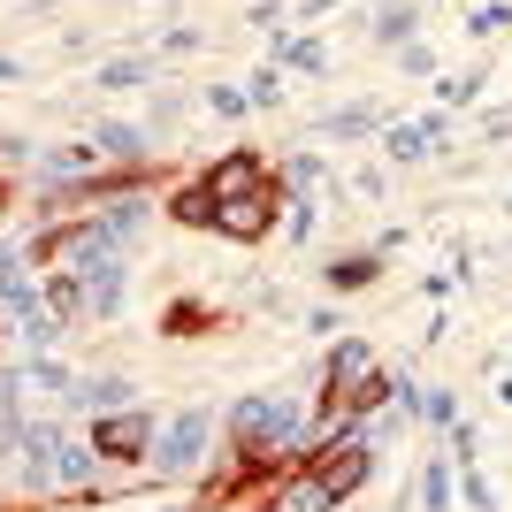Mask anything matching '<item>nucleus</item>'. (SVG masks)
Masks as SVG:
<instances>
[{"label": "nucleus", "mask_w": 512, "mask_h": 512, "mask_svg": "<svg viewBox=\"0 0 512 512\" xmlns=\"http://www.w3.org/2000/svg\"><path fill=\"white\" fill-rule=\"evenodd\" d=\"M314 459V398H291V390H245L230 406V467L253 482V474H283Z\"/></svg>", "instance_id": "obj_1"}, {"label": "nucleus", "mask_w": 512, "mask_h": 512, "mask_svg": "<svg viewBox=\"0 0 512 512\" xmlns=\"http://www.w3.org/2000/svg\"><path fill=\"white\" fill-rule=\"evenodd\" d=\"M16 482L23 497H85L92 482H100V459H92V444H77V436H62V428H23L16 444Z\"/></svg>", "instance_id": "obj_2"}, {"label": "nucleus", "mask_w": 512, "mask_h": 512, "mask_svg": "<svg viewBox=\"0 0 512 512\" xmlns=\"http://www.w3.org/2000/svg\"><path fill=\"white\" fill-rule=\"evenodd\" d=\"M375 467H383V459H375V444H367L360 421H344L337 436H321L314 459H306V474H314V482L337 497V505H344L352 490H367V482H375Z\"/></svg>", "instance_id": "obj_3"}, {"label": "nucleus", "mask_w": 512, "mask_h": 512, "mask_svg": "<svg viewBox=\"0 0 512 512\" xmlns=\"http://www.w3.org/2000/svg\"><path fill=\"white\" fill-rule=\"evenodd\" d=\"M207 444H214V413L207 406H184V413H169V421L153 428L146 467L161 474V482H184V474L207 467Z\"/></svg>", "instance_id": "obj_4"}, {"label": "nucleus", "mask_w": 512, "mask_h": 512, "mask_svg": "<svg viewBox=\"0 0 512 512\" xmlns=\"http://www.w3.org/2000/svg\"><path fill=\"white\" fill-rule=\"evenodd\" d=\"M283 184H260V192H237V199H214V214H207V230L214 237H230V245H260V237L283 222Z\"/></svg>", "instance_id": "obj_5"}, {"label": "nucleus", "mask_w": 512, "mask_h": 512, "mask_svg": "<svg viewBox=\"0 0 512 512\" xmlns=\"http://www.w3.org/2000/svg\"><path fill=\"white\" fill-rule=\"evenodd\" d=\"M153 413L146 406H123V413H100V428H92V459L100 467H146V451H153Z\"/></svg>", "instance_id": "obj_6"}, {"label": "nucleus", "mask_w": 512, "mask_h": 512, "mask_svg": "<svg viewBox=\"0 0 512 512\" xmlns=\"http://www.w3.org/2000/svg\"><path fill=\"white\" fill-rule=\"evenodd\" d=\"M444 130H451L444 107H428V115H406V123H390V130H383V153L398 161V169H413V161H428V153L444 146Z\"/></svg>", "instance_id": "obj_7"}, {"label": "nucleus", "mask_w": 512, "mask_h": 512, "mask_svg": "<svg viewBox=\"0 0 512 512\" xmlns=\"http://www.w3.org/2000/svg\"><path fill=\"white\" fill-rule=\"evenodd\" d=\"M260 184H276L260 153H222V161L199 176V192H207V199H237V192H260Z\"/></svg>", "instance_id": "obj_8"}, {"label": "nucleus", "mask_w": 512, "mask_h": 512, "mask_svg": "<svg viewBox=\"0 0 512 512\" xmlns=\"http://www.w3.org/2000/svg\"><path fill=\"white\" fill-rule=\"evenodd\" d=\"M146 214H153V199L138 192V184H130V192H115V199H100V214H92V222H100L107 237H115V245H138V237H146Z\"/></svg>", "instance_id": "obj_9"}, {"label": "nucleus", "mask_w": 512, "mask_h": 512, "mask_svg": "<svg viewBox=\"0 0 512 512\" xmlns=\"http://www.w3.org/2000/svg\"><path fill=\"white\" fill-rule=\"evenodd\" d=\"M92 153L100 161H115V169H146V123H100L92 130Z\"/></svg>", "instance_id": "obj_10"}, {"label": "nucleus", "mask_w": 512, "mask_h": 512, "mask_svg": "<svg viewBox=\"0 0 512 512\" xmlns=\"http://www.w3.org/2000/svg\"><path fill=\"white\" fill-rule=\"evenodd\" d=\"M321 283H329V291H375V283H383V253H375V245H367V253H337L329 260V268H321Z\"/></svg>", "instance_id": "obj_11"}, {"label": "nucleus", "mask_w": 512, "mask_h": 512, "mask_svg": "<svg viewBox=\"0 0 512 512\" xmlns=\"http://www.w3.org/2000/svg\"><path fill=\"white\" fill-rule=\"evenodd\" d=\"M321 138H375V130H390V107L383 100H352V107H337V115H321Z\"/></svg>", "instance_id": "obj_12"}, {"label": "nucleus", "mask_w": 512, "mask_h": 512, "mask_svg": "<svg viewBox=\"0 0 512 512\" xmlns=\"http://www.w3.org/2000/svg\"><path fill=\"white\" fill-rule=\"evenodd\" d=\"M367 39L383 46V54H398V46L421 39V0H383V16H375V31Z\"/></svg>", "instance_id": "obj_13"}, {"label": "nucleus", "mask_w": 512, "mask_h": 512, "mask_svg": "<svg viewBox=\"0 0 512 512\" xmlns=\"http://www.w3.org/2000/svg\"><path fill=\"white\" fill-rule=\"evenodd\" d=\"M62 406H92V413H123V406H138V390L123 383V375H92V383H69V398Z\"/></svg>", "instance_id": "obj_14"}, {"label": "nucleus", "mask_w": 512, "mask_h": 512, "mask_svg": "<svg viewBox=\"0 0 512 512\" xmlns=\"http://www.w3.org/2000/svg\"><path fill=\"white\" fill-rule=\"evenodd\" d=\"M31 169H39L46 184H77V176L100 169V153L92 146H46V153H31Z\"/></svg>", "instance_id": "obj_15"}, {"label": "nucleus", "mask_w": 512, "mask_h": 512, "mask_svg": "<svg viewBox=\"0 0 512 512\" xmlns=\"http://www.w3.org/2000/svg\"><path fill=\"white\" fill-rule=\"evenodd\" d=\"M451 497H459V467H451V451H428V467H421V512H451Z\"/></svg>", "instance_id": "obj_16"}, {"label": "nucleus", "mask_w": 512, "mask_h": 512, "mask_svg": "<svg viewBox=\"0 0 512 512\" xmlns=\"http://www.w3.org/2000/svg\"><path fill=\"white\" fill-rule=\"evenodd\" d=\"M276 69H299V77H321V69H329V46H321L314 31H299V39H276Z\"/></svg>", "instance_id": "obj_17"}, {"label": "nucleus", "mask_w": 512, "mask_h": 512, "mask_svg": "<svg viewBox=\"0 0 512 512\" xmlns=\"http://www.w3.org/2000/svg\"><path fill=\"white\" fill-rule=\"evenodd\" d=\"M92 85H100V92H138V85H153V62H146V54H115V62H100Z\"/></svg>", "instance_id": "obj_18"}, {"label": "nucleus", "mask_w": 512, "mask_h": 512, "mask_svg": "<svg viewBox=\"0 0 512 512\" xmlns=\"http://www.w3.org/2000/svg\"><path fill=\"white\" fill-rule=\"evenodd\" d=\"M482 92H490V69H459V77H444V85H436V107H474L482 100Z\"/></svg>", "instance_id": "obj_19"}, {"label": "nucleus", "mask_w": 512, "mask_h": 512, "mask_svg": "<svg viewBox=\"0 0 512 512\" xmlns=\"http://www.w3.org/2000/svg\"><path fill=\"white\" fill-rule=\"evenodd\" d=\"M413 421H421L428 436H451V428H459V398H451V390H421V406H413Z\"/></svg>", "instance_id": "obj_20"}, {"label": "nucleus", "mask_w": 512, "mask_h": 512, "mask_svg": "<svg viewBox=\"0 0 512 512\" xmlns=\"http://www.w3.org/2000/svg\"><path fill=\"white\" fill-rule=\"evenodd\" d=\"M169 214H176V222H192V230H207V214H214V199L199 192V176H192V184H176V192H169Z\"/></svg>", "instance_id": "obj_21"}, {"label": "nucleus", "mask_w": 512, "mask_h": 512, "mask_svg": "<svg viewBox=\"0 0 512 512\" xmlns=\"http://www.w3.org/2000/svg\"><path fill=\"white\" fill-rule=\"evenodd\" d=\"M245 100H253V107H283V100H291L283 69H276V62H268V69H253V77H245Z\"/></svg>", "instance_id": "obj_22"}, {"label": "nucleus", "mask_w": 512, "mask_h": 512, "mask_svg": "<svg viewBox=\"0 0 512 512\" xmlns=\"http://www.w3.org/2000/svg\"><path fill=\"white\" fill-rule=\"evenodd\" d=\"M505 23H512V8H505V0H474V8H467V39H497Z\"/></svg>", "instance_id": "obj_23"}, {"label": "nucleus", "mask_w": 512, "mask_h": 512, "mask_svg": "<svg viewBox=\"0 0 512 512\" xmlns=\"http://www.w3.org/2000/svg\"><path fill=\"white\" fill-rule=\"evenodd\" d=\"M321 230V214H314V199H291V207H283V237H291V245H306V237Z\"/></svg>", "instance_id": "obj_24"}, {"label": "nucleus", "mask_w": 512, "mask_h": 512, "mask_svg": "<svg viewBox=\"0 0 512 512\" xmlns=\"http://www.w3.org/2000/svg\"><path fill=\"white\" fill-rule=\"evenodd\" d=\"M161 329H169V337H199V329H207V306H199V299L184 306V299H176L169 314H161Z\"/></svg>", "instance_id": "obj_25"}, {"label": "nucleus", "mask_w": 512, "mask_h": 512, "mask_svg": "<svg viewBox=\"0 0 512 512\" xmlns=\"http://www.w3.org/2000/svg\"><path fill=\"white\" fill-rule=\"evenodd\" d=\"M398 69H406V77H436V46H428V39L398 46Z\"/></svg>", "instance_id": "obj_26"}, {"label": "nucleus", "mask_w": 512, "mask_h": 512, "mask_svg": "<svg viewBox=\"0 0 512 512\" xmlns=\"http://www.w3.org/2000/svg\"><path fill=\"white\" fill-rule=\"evenodd\" d=\"M207 107H214V115H230V123H245V107H253V100H245L237 85H207Z\"/></svg>", "instance_id": "obj_27"}, {"label": "nucleus", "mask_w": 512, "mask_h": 512, "mask_svg": "<svg viewBox=\"0 0 512 512\" xmlns=\"http://www.w3.org/2000/svg\"><path fill=\"white\" fill-rule=\"evenodd\" d=\"M291 184H306V192L329 184V161H321V153H291Z\"/></svg>", "instance_id": "obj_28"}, {"label": "nucleus", "mask_w": 512, "mask_h": 512, "mask_svg": "<svg viewBox=\"0 0 512 512\" xmlns=\"http://www.w3.org/2000/svg\"><path fill=\"white\" fill-rule=\"evenodd\" d=\"M512 138V107H497V115H482V146H505Z\"/></svg>", "instance_id": "obj_29"}, {"label": "nucleus", "mask_w": 512, "mask_h": 512, "mask_svg": "<svg viewBox=\"0 0 512 512\" xmlns=\"http://www.w3.org/2000/svg\"><path fill=\"white\" fill-rule=\"evenodd\" d=\"M276 16H283V0H253V8H245V23H253V31H276Z\"/></svg>", "instance_id": "obj_30"}, {"label": "nucleus", "mask_w": 512, "mask_h": 512, "mask_svg": "<svg viewBox=\"0 0 512 512\" xmlns=\"http://www.w3.org/2000/svg\"><path fill=\"white\" fill-rule=\"evenodd\" d=\"M161 46H169V54H192V46H207V31H192V23H176V31H169Z\"/></svg>", "instance_id": "obj_31"}, {"label": "nucleus", "mask_w": 512, "mask_h": 512, "mask_svg": "<svg viewBox=\"0 0 512 512\" xmlns=\"http://www.w3.org/2000/svg\"><path fill=\"white\" fill-rule=\"evenodd\" d=\"M306 329H314V337H337L344 314H337V306H314V314H306Z\"/></svg>", "instance_id": "obj_32"}, {"label": "nucleus", "mask_w": 512, "mask_h": 512, "mask_svg": "<svg viewBox=\"0 0 512 512\" xmlns=\"http://www.w3.org/2000/svg\"><path fill=\"white\" fill-rule=\"evenodd\" d=\"M383 184H390L383 169H360V176H352V192H360V199H383Z\"/></svg>", "instance_id": "obj_33"}, {"label": "nucleus", "mask_w": 512, "mask_h": 512, "mask_svg": "<svg viewBox=\"0 0 512 512\" xmlns=\"http://www.w3.org/2000/svg\"><path fill=\"white\" fill-rule=\"evenodd\" d=\"M329 8H337V0H299V23H321Z\"/></svg>", "instance_id": "obj_34"}, {"label": "nucleus", "mask_w": 512, "mask_h": 512, "mask_svg": "<svg viewBox=\"0 0 512 512\" xmlns=\"http://www.w3.org/2000/svg\"><path fill=\"white\" fill-rule=\"evenodd\" d=\"M16 77H23V62H16V54H0V85H16Z\"/></svg>", "instance_id": "obj_35"}, {"label": "nucleus", "mask_w": 512, "mask_h": 512, "mask_svg": "<svg viewBox=\"0 0 512 512\" xmlns=\"http://www.w3.org/2000/svg\"><path fill=\"white\" fill-rule=\"evenodd\" d=\"M497 398H505V406H512V375H505V383H497Z\"/></svg>", "instance_id": "obj_36"}, {"label": "nucleus", "mask_w": 512, "mask_h": 512, "mask_svg": "<svg viewBox=\"0 0 512 512\" xmlns=\"http://www.w3.org/2000/svg\"><path fill=\"white\" fill-rule=\"evenodd\" d=\"M505 214H512V192H505Z\"/></svg>", "instance_id": "obj_37"}]
</instances>
